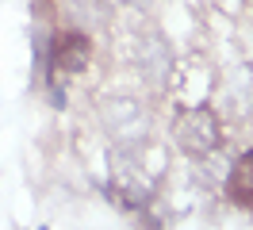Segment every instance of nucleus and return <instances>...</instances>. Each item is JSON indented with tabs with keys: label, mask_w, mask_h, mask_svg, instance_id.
<instances>
[{
	"label": "nucleus",
	"mask_w": 253,
	"mask_h": 230,
	"mask_svg": "<svg viewBox=\"0 0 253 230\" xmlns=\"http://www.w3.org/2000/svg\"><path fill=\"white\" fill-rule=\"evenodd\" d=\"M176 142L188 153H207L215 142H219V123L207 107H192L176 119Z\"/></svg>",
	"instance_id": "f257e3e1"
},
{
	"label": "nucleus",
	"mask_w": 253,
	"mask_h": 230,
	"mask_svg": "<svg viewBox=\"0 0 253 230\" xmlns=\"http://www.w3.org/2000/svg\"><path fill=\"white\" fill-rule=\"evenodd\" d=\"M88 54H92L88 35L65 31V35H58V43H54V69H62V73H81V69L88 65Z\"/></svg>",
	"instance_id": "f03ea898"
},
{
	"label": "nucleus",
	"mask_w": 253,
	"mask_h": 230,
	"mask_svg": "<svg viewBox=\"0 0 253 230\" xmlns=\"http://www.w3.org/2000/svg\"><path fill=\"white\" fill-rule=\"evenodd\" d=\"M230 196H238V199L253 196V153L234 165V173H230Z\"/></svg>",
	"instance_id": "7ed1b4c3"
},
{
	"label": "nucleus",
	"mask_w": 253,
	"mask_h": 230,
	"mask_svg": "<svg viewBox=\"0 0 253 230\" xmlns=\"http://www.w3.org/2000/svg\"><path fill=\"white\" fill-rule=\"evenodd\" d=\"M123 4H146V0H123Z\"/></svg>",
	"instance_id": "20e7f679"
}]
</instances>
